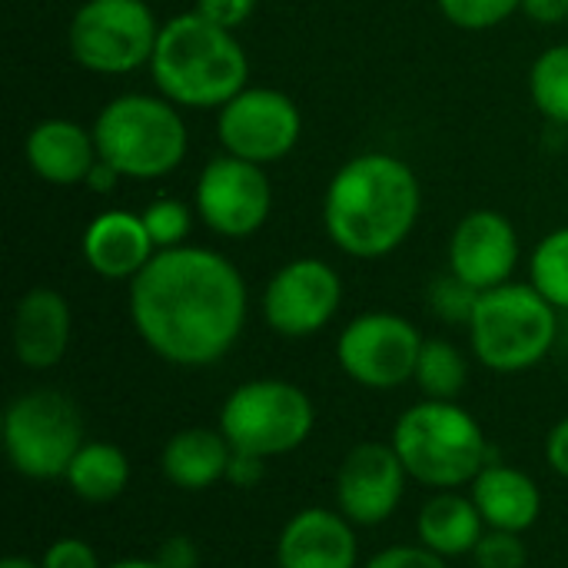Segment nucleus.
Masks as SVG:
<instances>
[{"label":"nucleus","instance_id":"obj_1","mask_svg":"<svg viewBox=\"0 0 568 568\" xmlns=\"http://www.w3.org/2000/svg\"><path fill=\"white\" fill-rule=\"evenodd\" d=\"M130 320L160 359L186 369L213 366L246 326V283L213 250H156L133 276Z\"/></svg>","mask_w":568,"mask_h":568},{"label":"nucleus","instance_id":"obj_2","mask_svg":"<svg viewBox=\"0 0 568 568\" xmlns=\"http://www.w3.org/2000/svg\"><path fill=\"white\" fill-rule=\"evenodd\" d=\"M419 206L423 190L409 163L389 153H363L329 180L323 223L343 253L379 260L413 233Z\"/></svg>","mask_w":568,"mask_h":568},{"label":"nucleus","instance_id":"obj_3","mask_svg":"<svg viewBox=\"0 0 568 568\" xmlns=\"http://www.w3.org/2000/svg\"><path fill=\"white\" fill-rule=\"evenodd\" d=\"M150 70L163 100L193 110L226 106L246 90L250 77L246 53L233 30L206 20L196 10L160 27Z\"/></svg>","mask_w":568,"mask_h":568},{"label":"nucleus","instance_id":"obj_4","mask_svg":"<svg viewBox=\"0 0 568 568\" xmlns=\"http://www.w3.org/2000/svg\"><path fill=\"white\" fill-rule=\"evenodd\" d=\"M393 449L409 479L443 493L469 486L489 466V439L456 399H423L393 426Z\"/></svg>","mask_w":568,"mask_h":568},{"label":"nucleus","instance_id":"obj_5","mask_svg":"<svg viewBox=\"0 0 568 568\" xmlns=\"http://www.w3.org/2000/svg\"><path fill=\"white\" fill-rule=\"evenodd\" d=\"M466 329L473 353L486 369L526 373L552 353L559 310L532 283H503L479 293Z\"/></svg>","mask_w":568,"mask_h":568},{"label":"nucleus","instance_id":"obj_6","mask_svg":"<svg viewBox=\"0 0 568 568\" xmlns=\"http://www.w3.org/2000/svg\"><path fill=\"white\" fill-rule=\"evenodd\" d=\"M93 140L100 160L133 180H156L176 170L186 156V123L170 100L126 93L110 100L97 123Z\"/></svg>","mask_w":568,"mask_h":568},{"label":"nucleus","instance_id":"obj_7","mask_svg":"<svg viewBox=\"0 0 568 568\" xmlns=\"http://www.w3.org/2000/svg\"><path fill=\"white\" fill-rule=\"evenodd\" d=\"M316 426L313 399L290 379H250L220 409V433L233 449L276 459L296 453Z\"/></svg>","mask_w":568,"mask_h":568},{"label":"nucleus","instance_id":"obj_8","mask_svg":"<svg viewBox=\"0 0 568 568\" xmlns=\"http://www.w3.org/2000/svg\"><path fill=\"white\" fill-rule=\"evenodd\" d=\"M80 446L83 416L77 403L57 389H30L3 413V449L23 479H63Z\"/></svg>","mask_w":568,"mask_h":568},{"label":"nucleus","instance_id":"obj_9","mask_svg":"<svg viewBox=\"0 0 568 568\" xmlns=\"http://www.w3.org/2000/svg\"><path fill=\"white\" fill-rule=\"evenodd\" d=\"M160 27L143 0H87L70 20V53L93 73H130L153 60Z\"/></svg>","mask_w":568,"mask_h":568},{"label":"nucleus","instance_id":"obj_10","mask_svg":"<svg viewBox=\"0 0 568 568\" xmlns=\"http://www.w3.org/2000/svg\"><path fill=\"white\" fill-rule=\"evenodd\" d=\"M423 343L426 339L406 316L363 313L339 333L336 359L353 383L386 393L416 376Z\"/></svg>","mask_w":568,"mask_h":568},{"label":"nucleus","instance_id":"obj_11","mask_svg":"<svg viewBox=\"0 0 568 568\" xmlns=\"http://www.w3.org/2000/svg\"><path fill=\"white\" fill-rule=\"evenodd\" d=\"M220 143L230 156L250 160V163H276L283 160L303 130L296 103L266 87H250L236 93L226 106H220Z\"/></svg>","mask_w":568,"mask_h":568},{"label":"nucleus","instance_id":"obj_12","mask_svg":"<svg viewBox=\"0 0 568 568\" xmlns=\"http://www.w3.org/2000/svg\"><path fill=\"white\" fill-rule=\"evenodd\" d=\"M273 206V190L260 163L240 156H216L203 166L196 183V213L220 236H253Z\"/></svg>","mask_w":568,"mask_h":568},{"label":"nucleus","instance_id":"obj_13","mask_svg":"<svg viewBox=\"0 0 568 568\" xmlns=\"http://www.w3.org/2000/svg\"><path fill=\"white\" fill-rule=\"evenodd\" d=\"M343 303L339 273L313 256L293 260L270 280L263 293V316L270 329L290 339H303L320 333Z\"/></svg>","mask_w":568,"mask_h":568},{"label":"nucleus","instance_id":"obj_14","mask_svg":"<svg viewBox=\"0 0 568 568\" xmlns=\"http://www.w3.org/2000/svg\"><path fill=\"white\" fill-rule=\"evenodd\" d=\"M406 466L393 443L353 446L336 473V509L353 526H383L403 503Z\"/></svg>","mask_w":568,"mask_h":568},{"label":"nucleus","instance_id":"obj_15","mask_svg":"<svg viewBox=\"0 0 568 568\" xmlns=\"http://www.w3.org/2000/svg\"><path fill=\"white\" fill-rule=\"evenodd\" d=\"M519 263V240L513 223L496 210H473L459 220L449 240V270L486 293L509 283Z\"/></svg>","mask_w":568,"mask_h":568},{"label":"nucleus","instance_id":"obj_16","mask_svg":"<svg viewBox=\"0 0 568 568\" xmlns=\"http://www.w3.org/2000/svg\"><path fill=\"white\" fill-rule=\"evenodd\" d=\"M356 526L339 509H300L276 539L280 568H356Z\"/></svg>","mask_w":568,"mask_h":568},{"label":"nucleus","instance_id":"obj_17","mask_svg":"<svg viewBox=\"0 0 568 568\" xmlns=\"http://www.w3.org/2000/svg\"><path fill=\"white\" fill-rule=\"evenodd\" d=\"M70 306L50 290L37 286L20 296L13 310V353L27 369H53L70 346Z\"/></svg>","mask_w":568,"mask_h":568},{"label":"nucleus","instance_id":"obj_18","mask_svg":"<svg viewBox=\"0 0 568 568\" xmlns=\"http://www.w3.org/2000/svg\"><path fill=\"white\" fill-rule=\"evenodd\" d=\"M83 256H87V266L97 276L133 280L156 256V246H153V240H150V233L143 226V216L110 210V213L97 216L87 226Z\"/></svg>","mask_w":568,"mask_h":568},{"label":"nucleus","instance_id":"obj_19","mask_svg":"<svg viewBox=\"0 0 568 568\" xmlns=\"http://www.w3.org/2000/svg\"><path fill=\"white\" fill-rule=\"evenodd\" d=\"M469 496L479 506L486 529L523 536L526 529L539 523V513H542V493L536 479L506 463H489L469 483Z\"/></svg>","mask_w":568,"mask_h":568},{"label":"nucleus","instance_id":"obj_20","mask_svg":"<svg viewBox=\"0 0 568 568\" xmlns=\"http://www.w3.org/2000/svg\"><path fill=\"white\" fill-rule=\"evenodd\" d=\"M100 160L93 130L87 133L73 120H43L27 136V163L30 170L57 186L87 183V173Z\"/></svg>","mask_w":568,"mask_h":568},{"label":"nucleus","instance_id":"obj_21","mask_svg":"<svg viewBox=\"0 0 568 568\" xmlns=\"http://www.w3.org/2000/svg\"><path fill=\"white\" fill-rule=\"evenodd\" d=\"M233 446L220 429L190 426L166 439L160 466L163 476L183 493H203L216 483H226Z\"/></svg>","mask_w":568,"mask_h":568},{"label":"nucleus","instance_id":"obj_22","mask_svg":"<svg viewBox=\"0 0 568 568\" xmlns=\"http://www.w3.org/2000/svg\"><path fill=\"white\" fill-rule=\"evenodd\" d=\"M416 536L429 552L443 559H459L476 552L479 539L486 536V523L473 496L459 489H443L423 503L416 516Z\"/></svg>","mask_w":568,"mask_h":568},{"label":"nucleus","instance_id":"obj_23","mask_svg":"<svg viewBox=\"0 0 568 568\" xmlns=\"http://www.w3.org/2000/svg\"><path fill=\"white\" fill-rule=\"evenodd\" d=\"M130 459L120 446L113 443H83L80 453L73 456L70 469H67V486L77 499L93 503V506H106L113 499H120L130 486Z\"/></svg>","mask_w":568,"mask_h":568},{"label":"nucleus","instance_id":"obj_24","mask_svg":"<svg viewBox=\"0 0 568 568\" xmlns=\"http://www.w3.org/2000/svg\"><path fill=\"white\" fill-rule=\"evenodd\" d=\"M413 383L423 389L426 399H449L453 403L469 383V363H466L463 349L453 346L449 339H426Z\"/></svg>","mask_w":568,"mask_h":568},{"label":"nucleus","instance_id":"obj_25","mask_svg":"<svg viewBox=\"0 0 568 568\" xmlns=\"http://www.w3.org/2000/svg\"><path fill=\"white\" fill-rule=\"evenodd\" d=\"M536 106L559 126H568V43L549 47L529 73Z\"/></svg>","mask_w":568,"mask_h":568},{"label":"nucleus","instance_id":"obj_26","mask_svg":"<svg viewBox=\"0 0 568 568\" xmlns=\"http://www.w3.org/2000/svg\"><path fill=\"white\" fill-rule=\"evenodd\" d=\"M532 286L556 306L568 310V226L549 233L532 253Z\"/></svg>","mask_w":568,"mask_h":568},{"label":"nucleus","instance_id":"obj_27","mask_svg":"<svg viewBox=\"0 0 568 568\" xmlns=\"http://www.w3.org/2000/svg\"><path fill=\"white\" fill-rule=\"evenodd\" d=\"M190 210L180 200H156L143 210V226L153 240L156 250H173L183 246L186 233H190Z\"/></svg>","mask_w":568,"mask_h":568},{"label":"nucleus","instance_id":"obj_28","mask_svg":"<svg viewBox=\"0 0 568 568\" xmlns=\"http://www.w3.org/2000/svg\"><path fill=\"white\" fill-rule=\"evenodd\" d=\"M523 7V0H439V10L449 23L463 30H489L513 17Z\"/></svg>","mask_w":568,"mask_h":568},{"label":"nucleus","instance_id":"obj_29","mask_svg":"<svg viewBox=\"0 0 568 568\" xmlns=\"http://www.w3.org/2000/svg\"><path fill=\"white\" fill-rule=\"evenodd\" d=\"M479 568H526L529 549L519 532H503V529H486L473 552Z\"/></svg>","mask_w":568,"mask_h":568},{"label":"nucleus","instance_id":"obj_30","mask_svg":"<svg viewBox=\"0 0 568 568\" xmlns=\"http://www.w3.org/2000/svg\"><path fill=\"white\" fill-rule=\"evenodd\" d=\"M476 303H479V290H473L469 283H463L456 273L436 280V286H433V306L449 323H466L469 326Z\"/></svg>","mask_w":568,"mask_h":568},{"label":"nucleus","instance_id":"obj_31","mask_svg":"<svg viewBox=\"0 0 568 568\" xmlns=\"http://www.w3.org/2000/svg\"><path fill=\"white\" fill-rule=\"evenodd\" d=\"M40 568H103L93 546L87 539H77V536H63V539H53L40 559Z\"/></svg>","mask_w":568,"mask_h":568},{"label":"nucleus","instance_id":"obj_32","mask_svg":"<svg viewBox=\"0 0 568 568\" xmlns=\"http://www.w3.org/2000/svg\"><path fill=\"white\" fill-rule=\"evenodd\" d=\"M363 568H449L443 556L429 552L423 542L416 546H389L383 552H376Z\"/></svg>","mask_w":568,"mask_h":568},{"label":"nucleus","instance_id":"obj_33","mask_svg":"<svg viewBox=\"0 0 568 568\" xmlns=\"http://www.w3.org/2000/svg\"><path fill=\"white\" fill-rule=\"evenodd\" d=\"M253 10H256V0H196V13H203L206 20L226 30H236L240 23H246Z\"/></svg>","mask_w":568,"mask_h":568},{"label":"nucleus","instance_id":"obj_34","mask_svg":"<svg viewBox=\"0 0 568 568\" xmlns=\"http://www.w3.org/2000/svg\"><path fill=\"white\" fill-rule=\"evenodd\" d=\"M266 463L270 459H263V456L233 449V459H230V469H226V483H233L240 489H256L266 479Z\"/></svg>","mask_w":568,"mask_h":568},{"label":"nucleus","instance_id":"obj_35","mask_svg":"<svg viewBox=\"0 0 568 568\" xmlns=\"http://www.w3.org/2000/svg\"><path fill=\"white\" fill-rule=\"evenodd\" d=\"M156 562L163 568H200V552H196L190 536H170L160 546Z\"/></svg>","mask_w":568,"mask_h":568},{"label":"nucleus","instance_id":"obj_36","mask_svg":"<svg viewBox=\"0 0 568 568\" xmlns=\"http://www.w3.org/2000/svg\"><path fill=\"white\" fill-rule=\"evenodd\" d=\"M546 463L556 476L568 479V416L559 419L546 436Z\"/></svg>","mask_w":568,"mask_h":568},{"label":"nucleus","instance_id":"obj_37","mask_svg":"<svg viewBox=\"0 0 568 568\" xmlns=\"http://www.w3.org/2000/svg\"><path fill=\"white\" fill-rule=\"evenodd\" d=\"M519 10H526V17H532L536 23H559V20H566L568 17V0H523V7Z\"/></svg>","mask_w":568,"mask_h":568},{"label":"nucleus","instance_id":"obj_38","mask_svg":"<svg viewBox=\"0 0 568 568\" xmlns=\"http://www.w3.org/2000/svg\"><path fill=\"white\" fill-rule=\"evenodd\" d=\"M120 176H123V173H120L116 166H110L106 160H97L93 170L87 173V186H90L93 193H110V190L116 186Z\"/></svg>","mask_w":568,"mask_h":568},{"label":"nucleus","instance_id":"obj_39","mask_svg":"<svg viewBox=\"0 0 568 568\" xmlns=\"http://www.w3.org/2000/svg\"><path fill=\"white\" fill-rule=\"evenodd\" d=\"M106 568H163L156 559H120V562H113V566Z\"/></svg>","mask_w":568,"mask_h":568},{"label":"nucleus","instance_id":"obj_40","mask_svg":"<svg viewBox=\"0 0 568 568\" xmlns=\"http://www.w3.org/2000/svg\"><path fill=\"white\" fill-rule=\"evenodd\" d=\"M0 568H40V562H33V559H27V556H7Z\"/></svg>","mask_w":568,"mask_h":568}]
</instances>
